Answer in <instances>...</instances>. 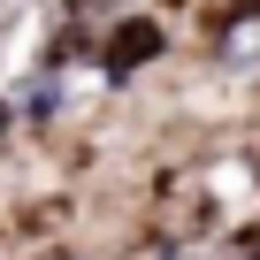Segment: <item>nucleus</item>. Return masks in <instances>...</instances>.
Instances as JSON below:
<instances>
[{"label":"nucleus","instance_id":"obj_1","mask_svg":"<svg viewBox=\"0 0 260 260\" xmlns=\"http://www.w3.org/2000/svg\"><path fill=\"white\" fill-rule=\"evenodd\" d=\"M0 130H8V107H0Z\"/></svg>","mask_w":260,"mask_h":260}]
</instances>
